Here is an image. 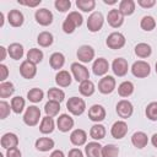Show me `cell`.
I'll list each match as a JSON object with an SVG mask.
<instances>
[{
    "label": "cell",
    "mask_w": 157,
    "mask_h": 157,
    "mask_svg": "<svg viewBox=\"0 0 157 157\" xmlns=\"http://www.w3.org/2000/svg\"><path fill=\"white\" fill-rule=\"evenodd\" d=\"M66 108L67 110L72 114V115H81L85 113L86 110V103L82 98H78V97H71L69 98V101L66 102Z\"/></svg>",
    "instance_id": "obj_1"
},
{
    "label": "cell",
    "mask_w": 157,
    "mask_h": 157,
    "mask_svg": "<svg viewBox=\"0 0 157 157\" xmlns=\"http://www.w3.org/2000/svg\"><path fill=\"white\" fill-rule=\"evenodd\" d=\"M40 119V110L37 105H29L23 114V123L27 126H36Z\"/></svg>",
    "instance_id": "obj_2"
},
{
    "label": "cell",
    "mask_w": 157,
    "mask_h": 157,
    "mask_svg": "<svg viewBox=\"0 0 157 157\" xmlns=\"http://www.w3.org/2000/svg\"><path fill=\"white\" fill-rule=\"evenodd\" d=\"M103 23H104V17L102 12H98V11L92 12L87 18V28L92 33L101 31L103 27Z\"/></svg>",
    "instance_id": "obj_3"
},
{
    "label": "cell",
    "mask_w": 157,
    "mask_h": 157,
    "mask_svg": "<svg viewBox=\"0 0 157 157\" xmlns=\"http://www.w3.org/2000/svg\"><path fill=\"white\" fill-rule=\"evenodd\" d=\"M126 43V39H125V36L120 32H113L110 33L107 39H105V44L109 49H121Z\"/></svg>",
    "instance_id": "obj_4"
},
{
    "label": "cell",
    "mask_w": 157,
    "mask_h": 157,
    "mask_svg": "<svg viewBox=\"0 0 157 157\" xmlns=\"http://www.w3.org/2000/svg\"><path fill=\"white\" fill-rule=\"evenodd\" d=\"M131 72L135 77L137 78H145L150 75L151 72V66L147 61H144V60H137L132 64L131 66Z\"/></svg>",
    "instance_id": "obj_5"
},
{
    "label": "cell",
    "mask_w": 157,
    "mask_h": 157,
    "mask_svg": "<svg viewBox=\"0 0 157 157\" xmlns=\"http://www.w3.org/2000/svg\"><path fill=\"white\" fill-rule=\"evenodd\" d=\"M70 69H71V72H72L74 78L77 82H82V81H86V80L90 78V71L82 64H80V63H72L71 66H70Z\"/></svg>",
    "instance_id": "obj_6"
},
{
    "label": "cell",
    "mask_w": 157,
    "mask_h": 157,
    "mask_svg": "<svg viewBox=\"0 0 157 157\" xmlns=\"http://www.w3.org/2000/svg\"><path fill=\"white\" fill-rule=\"evenodd\" d=\"M115 86H117L115 78L110 75H105L98 82V91L102 94H109L115 90Z\"/></svg>",
    "instance_id": "obj_7"
},
{
    "label": "cell",
    "mask_w": 157,
    "mask_h": 157,
    "mask_svg": "<svg viewBox=\"0 0 157 157\" xmlns=\"http://www.w3.org/2000/svg\"><path fill=\"white\" fill-rule=\"evenodd\" d=\"M115 110H117V114L123 118V119H128L134 113V107L131 104L130 101L128 99H121L117 103V107H115Z\"/></svg>",
    "instance_id": "obj_8"
},
{
    "label": "cell",
    "mask_w": 157,
    "mask_h": 157,
    "mask_svg": "<svg viewBox=\"0 0 157 157\" xmlns=\"http://www.w3.org/2000/svg\"><path fill=\"white\" fill-rule=\"evenodd\" d=\"M34 18L37 21V23H39L40 26H49L53 23V13L50 10L48 9H38L34 12Z\"/></svg>",
    "instance_id": "obj_9"
},
{
    "label": "cell",
    "mask_w": 157,
    "mask_h": 157,
    "mask_svg": "<svg viewBox=\"0 0 157 157\" xmlns=\"http://www.w3.org/2000/svg\"><path fill=\"white\" fill-rule=\"evenodd\" d=\"M76 55H77L78 61H81L83 64H87V63H90L94 59V49L91 45L85 44V45H81L77 49Z\"/></svg>",
    "instance_id": "obj_10"
},
{
    "label": "cell",
    "mask_w": 157,
    "mask_h": 157,
    "mask_svg": "<svg viewBox=\"0 0 157 157\" xmlns=\"http://www.w3.org/2000/svg\"><path fill=\"white\" fill-rule=\"evenodd\" d=\"M112 70L114 72L115 76L118 77H123L128 74L129 70V64L126 61V59L124 58H115L112 63Z\"/></svg>",
    "instance_id": "obj_11"
},
{
    "label": "cell",
    "mask_w": 157,
    "mask_h": 157,
    "mask_svg": "<svg viewBox=\"0 0 157 157\" xmlns=\"http://www.w3.org/2000/svg\"><path fill=\"white\" fill-rule=\"evenodd\" d=\"M20 74L23 78L26 80H32L36 75H37V66L36 64L28 61V60H25L21 63L20 65Z\"/></svg>",
    "instance_id": "obj_12"
},
{
    "label": "cell",
    "mask_w": 157,
    "mask_h": 157,
    "mask_svg": "<svg viewBox=\"0 0 157 157\" xmlns=\"http://www.w3.org/2000/svg\"><path fill=\"white\" fill-rule=\"evenodd\" d=\"M128 130H129L128 124L124 120H118V121H115L112 125V128H110V135L114 139L120 140V139L125 137V135L128 134Z\"/></svg>",
    "instance_id": "obj_13"
},
{
    "label": "cell",
    "mask_w": 157,
    "mask_h": 157,
    "mask_svg": "<svg viewBox=\"0 0 157 157\" xmlns=\"http://www.w3.org/2000/svg\"><path fill=\"white\" fill-rule=\"evenodd\" d=\"M108 25L113 28H119L124 23V16L118 9H112L107 15Z\"/></svg>",
    "instance_id": "obj_14"
},
{
    "label": "cell",
    "mask_w": 157,
    "mask_h": 157,
    "mask_svg": "<svg viewBox=\"0 0 157 157\" xmlns=\"http://www.w3.org/2000/svg\"><path fill=\"white\" fill-rule=\"evenodd\" d=\"M109 70V63L104 58H97L92 64V71L96 76H105Z\"/></svg>",
    "instance_id": "obj_15"
},
{
    "label": "cell",
    "mask_w": 157,
    "mask_h": 157,
    "mask_svg": "<svg viewBox=\"0 0 157 157\" xmlns=\"http://www.w3.org/2000/svg\"><path fill=\"white\" fill-rule=\"evenodd\" d=\"M88 118H90V120H92L94 123L103 121L105 119V109H104V107L101 105V104H93L88 109Z\"/></svg>",
    "instance_id": "obj_16"
},
{
    "label": "cell",
    "mask_w": 157,
    "mask_h": 157,
    "mask_svg": "<svg viewBox=\"0 0 157 157\" xmlns=\"http://www.w3.org/2000/svg\"><path fill=\"white\" fill-rule=\"evenodd\" d=\"M74 119L69 114H60L56 119V126L61 132H67L74 128Z\"/></svg>",
    "instance_id": "obj_17"
},
{
    "label": "cell",
    "mask_w": 157,
    "mask_h": 157,
    "mask_svg": "<svg viewBox=\"0 0 157 157\" xmlns=\"http://www.w3.org/2000/svg\"><path fill=\"white\" fill-rule=\"evenodd\" d=\"M0 144H1V147L5 150L13 148V147H17V145H18V137L13 132H6L2 135Z\"/></svg>",
    "instance_id": "obj_18"
},
{
    "label": "cell",
    "mask_w": 157,
    "mask_h": 157,
    "mask_svg": "<svg viewBox=\"0 0 157 157\" xmlns=\"http://www.w3.org/2000/svg\"><path fill=\"white\" fill-rule=\"evenodd\" d=\"M7 21L12 27H21L25 22V16L20 10H10L7 13Z\"/></svg>",
    "instance_id": "obj_19"
},
{
    "label": "cell",
    "mask_w": 157,
    "mask_h": 157,
    "mask_svg": "<svg viewBox=\"0 0 157 157\" xmlns=\"http://www.w3.org/2000/svg\"><path fill=\"white\" fill-rule=\"evenodd\" d=\"M70 141L75 146H82V145H85L86 141H87V134H86V131L82 130V129H75L70 134Z\"/></svg>",
    "instance_id": "obj_20"
},
{
    "label": "cell",
    "mask_w": 157,
    "mask_h": 157,
    "mask_svg": "<svg viewBox=\"0 0 157 157\" xmlns=\"http://www.w3.org/2000/svg\"><path fill=\"white\" fill-rule=\"evenodd\" d=\"M54 145H55V142H54V140L50 139V137H39V139H37L36 142H34L36 148H37L38 151H40V152H48V151L53 150Z\"/></svg>",
    "instance_id": "obj_21"
},
{
    "label": "cell",
    "mask_w": 157,
    "mask_h": 157,
    "mask_svg": "<svg viewBox=\"0 0 157 157\" xmlns=\"http://www.w3.org/2000/svg\"><path fill=\"white\" fill-rule=\"evenodd\" d=\"M131 144L136 148H144L148 144V137L144 131H136L131 136Z\"/></svg>",
    "instance_id": "obj_22"
},
{
    "label": "cell",
    "mask_w": 157,
    "mask_h": 157,
    "mask_svg": "<svg viewBox=\"0 0 157 157\" xmlns=\"http://www.w3.org/2000/svg\"><path fill=\"white\" fill-rule=\"evenodd\" d=\"M71 81H72V77L70 72L66 70H59L58 74L55 75V82L59 87H67L71 85Z\"/></svg>",
    "instance_id": "obj_23"
},
{
    "label": "cell",
    "mask_w": 157,
    "mask_h": 157,
    "mask_svg": "<svg viewBox=\"0 0 157 157\" xmlns=\"http://www.w3.org/2000/svg\"><path fill=\"white\" fill-rule=\"evenodd\" d=\"M55 129V123H54V119L52 117H48L45 115L44 118H42L40 120V124H39V131L42 134H52Z\"/></svg>",
    "instance_id": "obj_24"
},
{
    "label": "cell",
    "mask_w": 157,
    "mask_h": 157,
    "mask_svg": "<svg viewBox=\"0 0 157 157\" xmlns=\"http://www.w3.org/2000/svg\"><path fill=\"white\" fill-rule=\"evenodd\" d=\"M101 152H102V145L97 141L88 142L85 146V153L87 157H101Z\"/></svg>",
    "instance_id": "obj_25"
},
{
    "label": "cell",
    "mask_w": 157,
    "mask_h": 157,
    "mask_svg": "<svg viewBox=\"0 0 157 157\" xmlns=\"http://www.w3.org/2000/svg\"><path fill=\"white\" fill-rule=\"evenodd\" d=\"M7 53L10 55L11 59L13 60H20L23 54H25V50H23V47L22 44L20 43H11L9 47H7Z\"/></svg>",
    "instance_id": "obj_26"
},
{
    "label": "cell",
    "mask_w": 157,
    "mask_h": 157,
    "mask_svg": "<svg viewBox=\"0 0 157 157\" xmlns=\"http://www.w3.org/2000/svg\"><path fill=\"white\" fill-rule=\"evenodd\" d=\"M64 64H65V56H64L63 53L55 52V53H53L50 55V58H49V65H50L52 69L59 70V69H61L64 66Z\"/></svg>",
    "instance_id": "obj_27"
},
{
    "label": "cell",
    "mask_w": 157,
    "mask_h": 157,
    "mask_svg": "<svg viewBox=\"0 0 157 157\" xmlns=\"http://www.w3.org/2000/svg\"><path fill=\"white\" fill-rule=\"evenodd\" d=\"M134 52H135L136 56H139L141 59H145V58H148L152 54V48L147 43H137L134 48Z\"/></svg>",
    "instance_id": "obj_28"
},
{
    "label": "cell",
    "mask_w": 157,
    "mask_h": 157,
    "mask_svg": "<svg viewBox=\"0 0 157 157\" xmlns=\"http://www.w3.org/2000/svg\"><path fill=\"white\" fill-rule=\"evenodd\" d=\"M134 83L131 81H123L119 86H118V93L120 97L123 98H126V97H130L132 93H134Z\"/></svg>",
    "instance_id": "obj_29"
},
{
    "label": "cell",
    "mask_w": 157,
    "mask_h": 157,
    "mask_svg": "<svg viewBox=\"0 0 157 157\" xmlns=\"http://www.w3.org/2000/svg\"><path fill=\"white\" fill-rule=\"evenodd\" d=\"M123 16H130L135 11V1L132 0H121L119 2V9H118Z\"/></svg>",
    "instance_id": "obj_30"
},
{
    "label": "cell",
    "mask_w": 157,
    "mask_h": 157,
    "mask_svg": "<svg viewBox=\"0 0 157 157\" xmlns=\"http://www.w3.org/2000/svg\"><path fill=\"white\" fill-rule=\"evenodd\" d=\"M54 42V37L50 32H47V31H43L38 34L37 37V43L39 44V47H43V48H47V47H50Z\"/></svg>",
    "instance_id": "obj_31"
},
{
    "label": "cell",
    "mask_w": 157,
    "mask_h": 157,
    "mask_svg": "<svg viewBox=\"0 0 157 157\" xmlns=\"http://www.w3.org/2000/svg\"><path fill=\"white\" fill-rule=\"evenodd\" d=\"M78 91L82 96L85 97H90L96 91V87H94V83L91 81V80H86V81H82L80 82V86H78Z\"/></svg>",
    "instance_id": "obj_32"
},
{
    "label": "cell",
    "mask_w": 157,
    "mask_h": 157,
    "mask_svg": "<svg viewBox=\"0 0 157 157\" xmlns=\"http://www.w3.org/2000/svg\"><path fill=\"white\" fill-rule=\"evenodd\" d=\"M105 132H107L105 128L102 124H98V123L94 124V125H92L91 129H90V136L93 140H98V141L102 140V139H104Z\"/></svg>",
    "instance_id": "obj_33"
},
{
    "label": "cell",
    "mask_w": 157,
    "mask_h": 157,
    "mask_svg": "<svg viewBox=\"0 0 157 157\" xmlns=\"http://www.w3.org/2000/svg\"><path fill=\"white\" fill-rule=\"evenodd\" d=\"M10 105H11V110L16 114H21L25 109V105H26V102H25V98L21 97V96H16L11 99L10 102Z\"/></svg>",
    "instance_id": "obj_34"
},
{
    "label": "cell",
    "mask_w": 157,
    "mask_h": 157,
    "mask_svg": "<svg viewBox=\"0 0 157 157\" xmlns=\"http://www.w3.org/2000/svg\"><path fill=\"white\" fill-rule=\"evenodd\" d=\"M43 56H44L43 52L40 49H38V48H31L27 52V60L33 63V64H36V65L39 64L43 60Z\"/></svg>",
    "instance_id": "obj_35"
},
{
    "label": "cell",
    "mask_w": 157,
    "mask_h": 157,
    "mask_svg": "<svg viewBox=\"0 0 157 157\" xmlns=\"http://www.w3.org/2000/svg\"><path fill=\"white\" fill-rule=\"evenodd\" d=\"M44 112H45V115L52 117V118L58 115L60 112V103L55 101H48L44 105Z\"/></svg>",
    "instance_id": "obj_36"
},
{
    "label": "cell",
    "mask_w": 157,
    "mask_h": 157,
    "mask_svg": "<svg viewBox=\"0 0 157 157\" xmlns=\"http://www.w3.org/2000/svg\"><path fill=\"white\" fill-rule=\"evenodd\" d=\"M15 92V86L10 81H5L0 83V98H7L12 96Z\"/></svg>",
    "instance_id": "obj_37"
},
{
    "label": "cell",
    "mask_w": 157,
    "mask_h": 157,
    "mask_svg": "<svg viewBox=\"0 0 157 157\" xmlns=\"http://www.w3.org/2000/svg\"><path fill=\"white\" fill-rule=\"evenodd\" d=\"M48 98H49V101H55V102L61 103L65 99V92L60 88L52 87L48 90Z\"/></svg>",
    "instance_id": "obj_38"
},
{
    "label": "cell",
    "mask_w": 157,
    "mask_h": 157,
    "mask_svg": "<svg viewBox=\"0 0 157 157\" xmlns=\"http://www.w3.org/2000/svg\"><path fill=\"white\" fill-rule=\"evenodd\" d=\"M140 27H141L144 31H146V32H151V31H153L155 27H156V20H155L152 16H150V15L144 16V17L141 18V21H140Z\"/></svg>",
    "instance_id": "obj_39"
},
{
    "label": "cell",
    "mask_w": 157,
    "mask_h": 157,
    "mask_svg": "<svg viewBox=\"0 0 157 157\" xmlns=\"http://www.w3.org/2000/svg\"><path fill=\"white\" fill-rule=\"evenodd\" d=\"M44 97V92L40 88H32L27 92V99L32 103H39Z\"/></svg>",
    "instance_id": "obj_40"
},
{
    "label": "cell",
    "mask_w": 157,
    "mask_h": 157,
    "mask_svg": "<svg viewBox=\"0 0 157 157\" xmlns=\"http://www.w3.org/2000/svg\"><path fill=\"white\" fill-rule=\"evenodd\" d=\"M119 148L113 144H107L105 146H102L101 157H118Z\"/></svg>",
    "instance_id": "obj_41"
},
{
    "label": "cell",
    "mask_w": 157,
    "mask_h": 157,
    "mask_svg": "<svg viewBox=\"0 0 157 157\" xmlns=\"http://www.w3.org/2000/svg\"><path fill=\"white\" fill-rule=\"evenodd\" d=\"M76 6L78 10L83 12H91L96 7L94 0H76Z\"/></svg>",
    "instance_id": "obj_42"
},
{
    "label": "cell",
    "mask_w": 157,
    "mask_h": 157,
    "mask_svg": "<svg viewBox=\"0 0 157 157\" xmlns=\"http://www.w3.org/2000/svg\"><path fill=\"white\" fill-rule=\"evenodd\" d=\"M145 114L151 121H157V102L148 103L145 109Z\"/></svg>",
    "instance_id": "obj_43"
},
{
    "label": "cell",
    "mask_w": 157,
    "mask_h": 157,
    "mask_svg": "<svg viewBox=\"0 0 157 157\" xmlns=\"http://www.w3.org/2000/svg\"><path fill=\"white\" fill-rule=\"evenodd\" d=\"M66 18H69L70 21H72L76 27H80L82 25V22H83V17H82V15L78 11H71V12H69V15L66 16Z\"/></svg>",
    "instance_id": "obj_44"
},
{
    "label": "cell",
    "mask_w": 157,
    "mask_h": 157,
    "mask_svg": "<svg viewBox=\"0 0 157 157\" xmlns=\"http://www.w3.org/2000/svg\"><path fill=\"white\" fill-rule=\"evenodd\" d=\"M54 6L58 11L60 12H66L71 7V1L70 0H55Z\"/></svg>",
    "instance_id": "obj_45"
},
{
    "label": "cell",
    "mask_w": 157,
    "mask_h": 157,
    "mask_svg": "<svg viewBox=\"0 0 157 157\" xmlns=\"http://www.w3.org/2000/svg\"><path fill=\"white\" fill-rule=\"evenodd\" d=\"M11 105L6 101H0V119H6L10 115Z\"/></svg>",
    "instance_id": "obj_46"
},
{
    "label": "cell",
    "mask_w": 157,
    "mask_h": 157,
    "mask_svg": "<svg viewBox=\"0 0 157 157\" xmlns=\"http://www.w3.org/2000/svg\"><path fill=\"white\" fill-rule=\"evenodd\" d=\"M76 29V26L72 21H70L69 18H65L64 22H63V31L66 33V34H71L74 33V31Z\"/></svg>",
    "instance_id": "obj_47"
},
{
    "label": "cell",
    "mask_w": 157,
    "mask_h": 157,
    "mask_svg": "<svg viewBox=\"0 0 157 157\" xmlns=\"http://www.w3.org/2000/svg\"><path fill=\"white\" fill-rule=\"evenodd\" d=\"M9 76V69L5 64H0V81L5 82Z\"/></svg>",
    "instance_id": "obj_48"
},
{
    "label": "cell",
    "mask_w": 157,
    "mask_h": 157,
    "mask_svg": "<svg viewBox=\"0 0 157 157\" xmlns=\"http://www.w3.org/2000/svg\"><path fill=\"white\" fill-rule=\"evenodd\" d=\"M6 157H22V153L18 147H13L6 150Z\"/></svg>",
    "instance_id": "obj_49"
},
{
    "label": "cell",
    "mask_w": 157,
    "mask_h": 157,
    "mask_svg": "<svg viewBox=\"0 0 157 157\" xmlns=\"http://www.w3.org/2000/svg\"><path fill=\"white\" fill-rule=\"evenodd\" d=\"M137 4L144 9H151L156 5L155 0H137Z\"/></svg>",
    "instance_id": "obj_50"
},
{
    "label": "cell",
    "mask_w": 157,
    "mask_h": 157,
    "mask_svg": "<svg viewBox=\"0 0 157 157\" xmlns=\"http://www.w3.org/2000/svg\"><path fill=\"white\" fill-rule=\"evenodd\" d=\"M42 2V0H34V1H26V0H18V4L21 5H25V6H28V7H36L38 6L39 4Z\"/></svg>",
    "instance_id": "obj_51"
},
{
    "label": "cell",
    "mask_w": 157,
    "mask_h": 157,
    "mask_svg": "<svg viewBox=\"0 0 157 157\" xmlns=\"http://www.w3.org/2000/svg\"><path fill=\"white\" fill-rule=\"evenodd\" d=\"M67 157H83V152L77 147H74V148H71L69 151Z\"/></svg>",
    "instance_id": "obj_52"
},
{
    "label": "cell",
    "mask_w": 157,
    "mask_h": 157,
    "mask_svg": "<svg viewBox=\"0 0 157 157\" xmlns=\"http://www.w3.org/2000/svg\"><path fill=\"white\" fill-rule=\"evenodd\" d=\"M6 54H9L7 53V48H5V47H0V61H4L5 60V58H6Z\"/></svg>",
    "instance_id": "obj_53"
},
{
    "label": "cell",
    "mask_w": 157,
    "mask_h": 157,
    "mask_svg": "<svg viewBox=\"0 0 157 157\" xmlns=\"http://www.w3.org/2000/svg\"><path fill=\"white\" fill-rule=\"evenodd\" d=\"M49 157H65V155H64V152H63L61 150H54V151L50 153Z\"/></svg>",
    "instance_id": "obj_54"
},
{
    "label": "cell",
    "mask_w": 157,
    "mask_h": 157,
    "mask_svg": "<svg viewBox=\"0 0 157 157\" xmlns=\"http://www.w3.org/2000/svg\"><path fill=\"white\" fill-rule=\"evenodd\" d=\"M151 144L157 148V132L152 135V137H151Z\"/></svg>",
    "instance_id": "obj_55"
},
{
    "label": "cell",
    "mask_w": 157,
    "mask_h": 157,
    "mask_svg": "<svg viewBox=\"0 0 157 157\" xmlns=\"http://www.w3.org/2000/svg\"><path fill=\"white\" fill-rule=\"evenodd\" d=\"M103 2L107 5H114V4H117V0H103Z\"/></svg>",
    "instance_id": "obj_56"
},
{
    "label": "cell",
    "mask_w": 157,
    "mask_h": 157,
    "mask_svg": "<svg viewBox=\"0 0 157 157\" xmlns=\"http://www.w3.org/2000/svg\"><path fill=\"white\" fill-rule=\"evenodd\" d=\"M2 26H4V13L0 12V27H2Z\"/></svg>",
    "instance_id": "obj_57"
},
{
    "label": "cell",
    "mask_w": 157,
    "mask_h": 157,
    "mask_svg": "<svg viewBox=\"0 0 157 157\" xmlns=\"http://www.w3.org/2000/svg\"><path fill=\"white\" fill-rule=\"evenodd\" d=\"M156 74H157V63H156Z\"/></svg>",
    "instance_id": "obj_58"
}]
</instances>
